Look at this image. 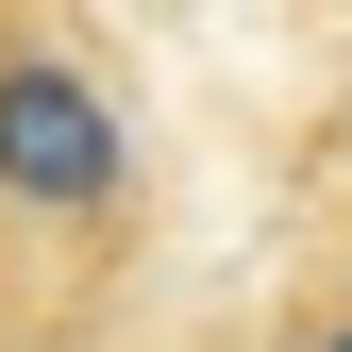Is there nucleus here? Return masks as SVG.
Instances as JSON below:
<instances>
[{"label":"nucleus","mask_w":352,"mask_h":352,"mask_svg":"<svg viewBox=\"0 0 352 352\" xmlns=\"http://www.w3.org/2000/svg\"><path fill=\"white\" fill-rule=\"evenodd\" d=\"M135 185V135L67 51H0V201L17 218H101Z\"/></svg>","instance_id":"1"},{"label":"nucleus","mask_w":352,"mask_h":352,"mask_svg":"<svg viewBox=\"0 0 352 352\" xmlns=\"http://www.w3.org/2000/svg\"><path fill=\"white\" fill-rule=\"evenodd\" d=\"M319 352H352V319H336V336H319Z\"/></svg>","instance_id":"2"}]
</instances>
